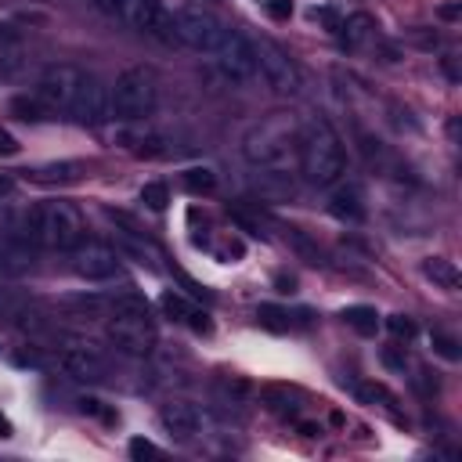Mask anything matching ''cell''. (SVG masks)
<instances>
[{
  "label": "cell",
  "instance_id": "cell-1",
  "mask_svg": "<svg viewBox=\"0 0 462 462\" xmlns=\"http://www.w3.org/2000/svg\"><path fill=\"white\" fill-rule=\"evenodd\" d=\"M296 144H300V130H296V119L285 116V112H274V116L253 123L242 134L245 162L256 166V170H267V173H278V170L292 166Z\"/></svg>",
  "mask_w": 462,
  "mask_h": 462
},
{
  "label": "cell",
  "instance_id": "cell-2",
  "mask_svg": "<svg viewBox=\"0 0 462 462\" xmlns=\"http://www.w3.org/2000/svg\"><path fill=\"white\" fill-rule=\"evenodd\" d=\"M300 173L314 188H332L346 173V148L343 137L332 130L328 119H310L300 137Z\"/></svg>",
  "mask_w": 462,
  "mask_h": 462
},
{
  "label": "cell",
  "instance_id": "cell-3",
  "mask_svg": "<svg viewBox=\"0 0 462 462\" xmlns=\"http://www.w3.org/2000/svg\"><path fill=\"white\" fill-rule=\"evenodd\" d=\"M25 238L43 245V249H76L87 235V220L83 213L65 202V199H43L36 202L29 213H25V224H22Z\"/></svg>",
  "mask_w": 462,
  "mask_h": 462
},
{
  "label": "cell",
  "instance_id": "cell-4",
  "mask_svg": "<svg viewBox=\"0 0 462 462\" xmlns=\"http://www.w3.org/2000/svg\"><path fill=\"white\" fill-rule=\"evenodd\" d=\"M108 343L126 357H148L155 350V321L148 300L141 292H123L112 300V314L105 325Z\"/></svg>",
  "mask_w": 462,
  "mask_h": 462
},
{
  "label": "cell",
  "instance_id": "cell-5",
  "mask_svg": "<svg viewBox=\"0 0 462 462\" xmlns=\"http://www.w3.org/2000/svg\"><path fill=\"white\" fill-rule=\"evenodd\" d=\"M155 76L152 69L144 65H134V69H123L116 76V83L108 87V97H112V116L123 119V123H144L152 112H155Z\"/></svg>",
  "mask_w": 462,
  "mask_h": 462
},
{
  "label": "cell",
  "instance_id": "cell-6",
  "mask_svg": "<svg viewBox=\"0 0 462 462\" xmlns=\"http://www.w3.org/2000/svg\"><path fill=\"white\" fill-rule=\"evenodd\" d=\"M170 22H173V40L184 43V47H191V51H199V54H213L217 43H220V36H224V29H227L202 4H180V7H173L170 11Z\"/></svg>",
  "mask_w": 462,
  "mask_h": 462
},
{
  "label": "cell",
  "instance_id": "cell-7",
  "mask_svg": "<svg viewBox=\"0 0 462 462\" xmlns=\"http://www.w3.org/2000/svg\"><path fill=\"white\" fill-rule=\"evenodd\" d=\"M253 47H256V76H260L274 94H285V97L300 94L303 76H300L296 61H292L274 40H253Z\"/></svg>",
  "mask_w": 462,
  "mask_h": 462
},
{
  "label": "cell",
  "instance_id": "cell-8",
  "mask_svg": "<svg viewBox=\"0 0 462 462\" xmlns=\"http://www.w3.org/2000/svg\"><path fill=\"white\" fill-rule=\"evenodd\" d=\"M83 76H87V69L69 65V61L47 65V69L40 72V79H36V90H32V94H36L51 112H69V108H72V101H76V90H79Z\"/></svg>",
  "mask_w": 462,
  "mask_h": 462
},
{
  "label": "cell",
  "instance_id": "cell-9",
  "mask_svg": "<svg viewBox=\"0 0 462 462\" xmlns=\"http://www.w3.org/2000/svg\"><path fill=\"white\" fill-rule=\"evenodd\" d=\"M213 58H217V69H220L231 83H249V79H256V47H253V40H249L245 32L224 29V36H220Z\"/></svg>",
  "mask_w": 462,
  "mask_h": 462
},
{
  "label": "cell",
  "instance_id": "cell-10",
  "mask_svg": "<svg viewBox=\"0 0 462 462\" xmlns=\"http://www.w3.org/2000/svg\"><path fill=\"white\" fill-rule=\"evenodd\" d=\"M116 14L137 32H148L162 43H177L173 40V22H170V11L162 7V0H119Z\"/></svg>",
  "mask_w": 462,
  "mask_h": 462
},
{
  "label": "cell",
  "instance_id": "cell-11",
  "mask_svg": "<svg viewBox=\"0 0 462 462\" xmlns=\"http://www.w3.org/2000/svg\"><path fill=\"white\" fill-rule=\"evenodd\" d=\"M72 256V271L87 282H112L119 278L123 263H119V249H108L101 242H79L76 249H69Z\"/></svg>",
  "mask_w": 462,
  "mask_h": 462
},
{
  "label": "cell",
  "instance_id": "cell-12",
  "mask_svg": "<svg viewBox=\"0 0 462 462\" xmlns=\"http://www.w3.org/2000/svg\"><path fill=\"white\" fill-rule=\"evenodd\" d=\"M159 422L177 440H195V437H202L209 430V415L195 401H166L159 408Z\"/></svg>",
  "mask_w": 462,
  "mask_h": 462
},
{
  "label": "cell",
  "instance_id": "cell-13",
  "mask_svg": "<svg viewBox=\"0 0 462 462\" xmlns=\"http://www.w3.org/2000/svg\"><path fill=\"white\" fill-rule=\"evenodd\" d=\"M69 116H72V119H79V123H90V126H97V123H105V119L112 116L108 87H105L94 72H87V76H83V83H79V90H76V101H72Z\"/></svg>",
  "mask_w": 462,
  "mask_h": 462
},
{
  "label": "cell",
  "instance_id": "cell-14",
  "mask_svg": "<svg viewBox=\"0 0 462 462\" xmlns=\"http://www.w3.org/2000/svg\"><path fill=\"white\" fill-rule=\"evenodd\" d=\"M61 372L76 383H105L108 379V357L94 346H65L61 350Z\"/></svg>",
  "mask_w": 462,
  "mask_h": 462
},
{
  "label": "cell",
  "instance_id": "cell-15",
  "mask_svg": "<svg viewBox=\"0 0 462 462\" xmlns=\"http://www.w3.org/2000/svg\"><path fill=\"white\" fill-rule=\"evenodd\" d=\"M328 213H332L336 220H346V224L365 220V191H361V184H354V180H336V184H332V195H328Z\"/></svg>",
  "mask_w": 462,
  "mask_h": 462
},
{
  "label": "cell",
  "instance_id": "cell-16",
  "mask_svg": "<svg viewBox=\"0 0 462 462\" xmlns=\"http://www.w3.org/2000/svg\"><path fill=\"white\" fill-rule=\"evenodd\" d=\"M162 310L173 318V321H184L191 332H199V336H209L213 332V321H209V314L206 310H199L195 303H188L180 292H162Z\"/></svg>",
  "mask_w": 462,
  "mask_h": 462
},
{
  "label": "cell",
  "instance_id": "cell-17",
  "mask_svg": "<svg viewBox=\"0 0 462 462\" xmlns=\"http://www.w3.org/2000/svg\"><path fill=\"white\" fill-rule=\"evenodd\" d=\"M22 177L29 184H40V188H54V184H76L83 177V166L79 162H47V166H32V170H22Z\"/></svg>",
  "mask_w": 462,
  "mask_h": 462
},
{
  "label": "cell",
  "instance_id": "cell-18",
  "mask_svg": "<svg viewBox=\"0 0 462 462\" xmlns=\"http://www.w3.org/2000/svg\"><path fill=\"white\" fill-rule=\"evenodd\" d=\"M422 274L440 289H458V267L451 260H444V256H426L422 260Z\"/></svg>",
  "mask_w": 462,
  "mask_h": 462
},
{
  "label": "cell",
  "instance_id": "cell-19",
  "mask_svg": "<svg viewBox=\"0 0 462 462\" xmlns=\"http://www.w3.org/2000/svg\"><path fill=\"white\" fill-rule=\"evenodd\" d=\"M357 336H375V328H379V314L372 310V307H361V303H354V307H343V314H339Z\"/></svg>",
  "mask_w": 462,
  "mask_h": 462
},
{
  "label": "cell",
  "instance_id": "cell-20",
  "mask_svg": "<svg viewBox=\"0 0 462 462\" xmlns=\"http://www.w3.org/2000/svg\"><path fill=\"white\" fill-rule=\"evenodd\" d=\"M339 29H343V40H346V47H361L372 32H375V22L368 18V14H350L346 22H339Z\"/></svg>",
  "mask_w": 462,
  "mask_h": 462
},
{
  "label": "cell",
  "instance_id": "cell-21",
  "mask_svg": "<svg viewBox=\"0 0 462 462\" xmlns=\"http://www.w3.org/2000/svg\"><path fill=\"white\" fill-rule=\"evenodd\" d=\"M11 116H18V119H25V123H43V119L51 116V108H47L36 94H32V97H25V94H22V97H14V101H11Z\"/></svg>",
  "mask_w": 462,
  "mask_h": 462
},
{
  "label": "cell",
  "instance_id": "cell-22",
  "mask_svg": "<svg viewBox=\"0 0 462 462\" xmlns=\"http://www.w3.org/2000/svg\"><path fill=\"white\" fill-rule=\"evenodd\" d=\"M256 321L271 332H289L292 328V314L285 307H274V303H260L256 307Z\"/></svg>",
  "mask_w": 462,
  "mask_h": 462
},
{
  "label": "cell",
  "instance_id": "cell-23",
  "mask_svg": "<svg viewBox=\"0 0 462 462\" xmlns=\"http://www.w3.org/2000/svg\"><path fill=\"white\" fill-rule=\"evenodd\" d=\"M184 188L195 195H209L217 188V173L209 166H191V170H184Z\"/></svg>",
  "mask_w": 462,
  "mask_h": 462
},
{
  "label": "cell",
  "instance_id": "cell-24",
  "mask_svg": "<svg viewBox=\"0 0 462 462\" xmlns=\"http://www.w3.org/2000/svg\"><path fill=\"white\" fill-rule=\"evenodd\" d=\"M141 202H144L152 213H162V209L170 206V188H166L162 180H148V184L141 188Z\"/></svg>",
  "mask_w": 462,
  "mask_h": 462
},
{
  "label": "cell",
  "instance_id": "cell-25",
  "mask_svg": "<svg viewBox=\"0 0 462 462\" xmlns=\"http://www.w3.org/2000/svg\"><path fill=\"white\" fill-rule=\"evenodd\" d=\"M354 393H357L361 401H372V404L379 401V404L393 408V393H390L386 386H379V383H357V386H354Z\"/></svg>",
  "mask_w": 462,
  "mask_h": 462
},
{
  "label": "cell",
  "instance_id": "cell-26",
  "mask_svg": "<svg viewBox=\"0 0 462 462\" xmlns=\"http://www.w3.org/2000/svg\"><path fill=\"white\" fill-rule=\"evenodd\" d=\"M386 328H390L393 336H401V339H411V336H415V321H411L408 314H390V318H386Z\"/></svg>",
  "mask_w": 462,
  "mask_h": 462
},
{
  "label": "cell",
  "instance_id": "cell-27",
  "mask_svg": "<svg viewBox=\"0 0 462 462\" xmlns=\"http://www.w3.org/2000/svg\"><path fill=\"white\" fill-rule=\"evenodd\" d=\"M433 350L440 354V357H448V361H458L462 354H458V343L451 339V336H444V332H433Z\"/></svg>",
  "mask_w": 462,
  "mask_h": 462
},
{
  "label": "cell",
  "instance_id": "cell-28",
  "mask_svg": "<svg viewBox=\"0 0 462 462\" xmlns=\"http://www.w3.org/2000/svg\"><path fill=\"white\" fill-rule=\"evenodd\" d=\"M144 455H159V448L152 440H144V437H134L130 440V458H144Z\"/></svg>",
  "mask_w": 462,
  "mask_h": 462
},
{
  "label": "cell",
  "instance_id": "cell-29",
  "mask_svg": "<svg viewBox=\"0 0 462 462\" xmlns=\"http://www.w3.org/2000/svg\"><path fill=\"white\" fill-rule=\"evenodd\" d=\"M267 14L278 18V22H285L292 14V0H267Z\"/></svg>",
  "mask_w": 462,
  "mask_h": 462
},
{
  "label": "cell",
  "instance_id": "cell-30",
  "mask_svg": "<svg viewBox=\"0 0 462 462\" xmlns=\"http://www.w3.org/2000/svg\"><path fill=\"white\" fill-rule=\"evenodd\" d=\"M79 411H87V415H97V419H105V422H112V415L101 408V401H94V397H83L79 401Z\"/></svg>",
  "mask_w": 462,
  "mask_h": 462
},
{
  "label": "cell",
  "instance_id": "cell-31",
  "mask_svg": "<svg viewBox=\"0 0 462 462\" xmlns=\"http://www.w3.org/2000/svg\"><path fill=\"white\" fill-rule=\"evenodd\" d=\"M310 18H314V22H325L328 29H339V18H336V11H332V7H314V11H310Z\"/></svg>",
  "mask_w": 462,
  "mask_h": 462
},
{
  "label": "cell",
  "instance_id": "cell-32",
  "mask_svg": "<svg viewBox=\"0 0 462 462\" xmlns=\"http://www.w3.org/2000/svg\"><path fill=\"white\" fill-rule=\"evenodd\" d=\"M14 152H18V141L7 130H0V155H14Z\"/></svg>",
  "mask_w": 462,
  "mask_h": 462
},
{
  "label": "cell",
  "instance_id": "cell-33",
  "mask_svg": "<svg viewBox=\"0 0 462 462\" xmlns=\"http://www.w3.org/2000/svg\"><path fill=\"white\" fill-rule=\"evenodd\" d=\"M116 4H119V0H94V7L105 11V14H116Z\"/></svg>",
  "mask_w": 462,
  "mask_h": 462
},
{
  "label": "cell",
  "instance_id": "cell-34",
  "mask_svg": "<svg viewBox=\"0 0 462 462\" xmlns=\"http://www.w3.org/2000/svg\"><path fill=\"white\" fill-rule=\"evenodd\" d=\"M437 14H440V18H458V4H444Z\"/></svg>",
  "mask_w": 462,
  "mask_h": 462
},
{
  "label": "cell",
  "instance_id": "cell-35",
  "mask_svg": "<svg viewBox=\"0 0 462 462\" xmlns=\"http://www.w3.org/2000/svg\"><path fill=\"white\" fill-rule=\"evenodd\" d=\"M4 437H11V422H7V415H0V440Z\"/></svg>",
  "mask_w": 462,
  "mask_h": 462
},
{
  "label": "cell",
  "instance_id": "cell-36",
  "mask_svg": "<svg viewBox=\"0 0 462 462\" xmlns=\"http://www.w3.org/2000/svg\"><path fill=\"white\" fill-rule=\"evenodd\" d=\"M11 188H14V184H11L7 177H0V199H7V195H11Z\"/></svg>",
  "mask_w": 462,
  "mask_h": 462
}]
</instances>
